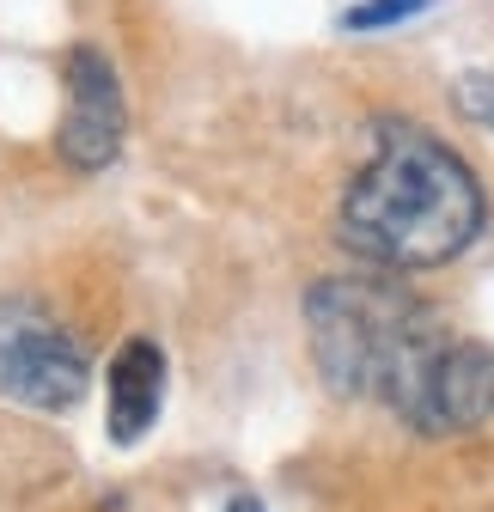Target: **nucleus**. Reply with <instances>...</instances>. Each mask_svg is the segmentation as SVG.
<instances>
[{
	"label": "nucleus",
	"instance_id": "nucleus-8",
	"mask_svg": "<svg viewBox=\"0 0 494 512\" xmlns=\"http://www.w3.org/2000/svg\"><path fill=\"white\" fill-rule=\"evenodd\" d=\"M452 98H458V110H464L476 128H488V135H494V68L458 74V80H452Z\"/></svg>",
	"mask_w": 494,
	"mask_h": 512
},
{
	"label": "nucleus",
	"instance_id": "nucleus-1",
	"mask_svg": "<svg viewBox=\"0 0 494 512\" xmlns=\"http://www.w3.org/2000/svg\"><path fill=\"white\" fill-rule=\"evenodd\" d=\"M482 220H488L482 183L458 159V147H446L415 122H379L373 153L342 196L336 232L366 269L421 275L464 256Z\"/></svg>",
	"mask_w": 494,
	"mask_h": 512
},
{
	"label": "nucleus",
	"instance_id": "nucleus-2",
	"mask_svg": "<svg viewBox=\"0 0 494 512\" xmlns=\"http://www.w3.org/2000/svg\"><path fill=\"white\" fill-rule=\"evenodd\" d=\"M305 336L318 378L336 397H379L391 415L409 403L446 330L409 287L385 275H330L305 293Z\"/></svg>",
	"mask_w": 494,
	"mask_h": 512
},
{
	"label": "nucleus",
	"instance_id": "nucleus-9",
	"mask_svg": "<svg viewBox=\"0 0 494 512\" xmlns=\"http://www.w3.org/2000/svg\"><path fill=\"white\" fill-rule=\"evenodd\" d=\"M226 512H269V506H263L257 494H232V500H226Z\"/></svg>",
	"mask_w": 494,
	"mask_h": 512
},
{
	"label": "nucleus",
	"instance_id": "nucleus-5",
	"mask_svg": "<svg viewBox=\"0 0 494 512\" xmlns=\"http://www.w3.org/2000/svg\"><path fill=\"white\" fill-rule=\"evenodd\" d=\"M68 104H61L55 153L74 171H104L122 153V128H129V104H122V80L110 68V55L92 43L68 49Z\"/></svg>",
	"mask_w": 494,
	"mask_h": 512
},
{
	"label": "nucleus",
	"instance_id": "nucleus-4",
	"mask_svg": "<svg viewBox=\"0 0 494 512\" xmlns=\"http://www.w3.org/2000/svg\"><path fill=\"white\" fill-rule=\"evenodd\" d=\"M397 421L421 439H452V433L488 427L494 421V348L470 336H446L440 354L427 360L421 384L409 391V403L397 409Z\"/></svg>",
	"mask_w": 494,
	"mask_h": 512
},
{
	"label": "nucleus",
	"instance_id": "nucleus-7",
	"mask_svg": "<svg viewBox=\"0 0 494 512\" xmlns=\"http://www.w3.org/2000/svg\"><path fill=\"white\" fill-rule=\"evenodd\" d=\"M427 7H434V0H354L342 13V31H391V25H403Z\"/></svg>",
	"mask_w": 494,
	"mask_h": 512
},
{
	"label": "nucleus",
	"instance_id": "nucleus-3",
	"mask_svg": "<svg viewBox=\"0 0 494 512\" xmlns=\"http://www.w3.org/2000/svg\"><path fill=\"white\" fill-rule=\"evenodd\" d=\"M92 360L86 342L37 299H0V403L61 415L86 397Z\"/></svg>",
	"mask_w": 494,
	"mask_h": 512
},
{
	"label": "nucleus",
	"instance_id": "nucleus-6",
	"mask_svg": "<svg viewBox=\"0 0 494 512\" xmlns=\"http://www.w3.org/2000/svg\"><path fill=\"white\" fill-rule=\"evenodd\" d=\"M165 409V348L153 336H129L104 372V427L116 445H141Z\"/></svg>",
	"mask_w": 494,
	"mask_h": 512
}]
</instances>
